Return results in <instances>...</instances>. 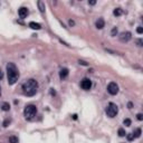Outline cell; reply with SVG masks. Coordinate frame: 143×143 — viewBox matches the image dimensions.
<instances>
[{"mask_svg":"<svg viewBox=\"0 0 143 143\" xmlns=\"http://www.w3.org/2000/svg\"><path fill=\"white\" fill-rule=\"evenodd\" d=\"M38 90V82L34 78H30L22 84V92L26 96H34Z\"/></svg>","mask_w":143,"mask_h":143,"instance_id":"cell-1","label":"cell"},{"mask_svg":"<svg viewBox=\"0 0 143 143\" xmlns=\"http://www.w3.org/2000/svg\"><path fill=\"white\" fill-rule=\"evenodd\" d=\"M119 135L120 136H125V135H126V132H125V130L124 129H122V127H121V129H119Z\"/></svg>","mask_w":143,"mask_h":143,"instance_id":"cell-17","label":"cell"},{"mask_svg":"<svg viewBox=\"0 0 143 143\" xmlns=\"http://www.w3.org/2000/svg\"><path fill=\"white\" fill-rule=\"evenodd\" d=\"M95 3H96L95 0H90V1H88V5H91V6H94Z\"/></svg>","mask_w":143,"mask_h":143,"instance_id":"cell-26","label":"cell"},{"mask_svg":"<svg viewBox=\"0 0 143 143\" xmlns=\"http://www.w3.org/2000/svg\"><path fill=\"white\" fill-rule=\"evenodd\" d=\"M127 106H129V109H132V103H129V104H127Z\"/></svg>","mask_w":143,"mask_h":143,"instance_id":"cell-29","label":"cell"},{"mask_svg":"<svg viewBox=\"0 0 143 143\" xmlns=\"http://www.w3.org/2000/svg\"><path fill=\"white\" fill-rule=\"evenodd\" d=\"M29 27L31 28V29H36V30H39L40 28H41L40 24H38V22H35V21H31V22H29Z\"/></svg>","mask_w":143,"mask_h":143,"instance_id":"cell-12","label":"cell"},{"mask_svg":"<svg viewBox=\"0 0 143 143\" xmlns=\"http://www.w3.org/2000/svg\"><path fill=\"white\" fill-rule=\"evenodd\" d=\"M6 68H7V76H8V84L9 85L16 84L19 78V72L18 68L16 67V65L13 63H8Z\"/></svg>","mask_w":143,"mask_h":143,"instance_id":"cell-2","label":"cell"},{"mask_svg":"<svg viewBox=\"0 0 143 143\" xmlns=\"http://www.w3.org/2000/svg\"><path fill=\"white\" fill-rule=\"evenodd\" d=\"M104 26H105V21L103 18H98L95 21V27L97 29H102V28H104Z\"/></svg>","mask_w":143,"mask_h":143,"instance_id":"cell-10","label":"cell"},{"mask_svg":"<svg viewBox=\"0 0 143 143\" xmlns=\"http://www.w3.org/2000/svg\"><path fill=\"white\" fill-rule=\"evenodd\" d=\"M1 110L5 112H8L9 110H10V104H9L8 102H3V103L1 104Z\"/></svg>","mask_w":143,"mask_h":143,"instance_id":"cell-13","label":"cell"},{"mask_svg":"<svg viewBox=\"0 0 143 143\" xmlns=\"http://www.w3.org/2000/svg\"><path fill=\"white\" fill-rule=\"evenodd\" d=\"M131 38H132V34H131L130 31H123V32H121V35H120V40H121L122 42L130 41Z\"/></svg>","mask_w":143,"mask_h":143,"instance_id":"cell-6","label":"cell"},{"mask_svg":"<svg viewBox=\"0 0 143 143\" xmlns=\"http://www.w3.org/2000/svg\"><path fill=\"white\" fill-rule=\"evenodd\" d=\"M122 13H123V11H122V9H121V8L114 9V11H113V15H114V16H116V17H120Z\"/></svg>","mask_w":143,"mask_h":143,"instance_id":"cell-15","label":"cell"},{"mask_svg":"<svg viewBox=\"0 0 143 143\" xmlns=\"http://www.w3.org/2000/svg\"><path fill=\"white\" fill-rule=\"evenodd\" d=\"M107 92L111 94V95H116L119 93V85L116 83L111 82L109 85H107Z\"/></svg>","mask_w":143,"mask_h":143,"instance_id":"cell-5","label":"cell"},{"mask_svg":"<svg viewBox=\"0 0 143 143\" xmlns=\"http://www.w3.org/2000/svg\"><path fill=\"white\" fill-rule=\"evenodd\" d=\"M37 114V107L34 104H29V105H26L24 110V115L27 120H32Z\"/></svg>","mask_w":143,"mask_h":143,"instance_id":"cell-3","label":"cell"},{"mask_svg":"<svg viewBox=\"0 0 143 143\" xmlns=\"http://www.w3.org/2000/svg\"><path fill=\"white\" fill-rule=\"evenodd\" d=\"M9 123H10V121H9V120H6L5 122H3V126H5V127H7V126H8V124H9Z\"/></svg>","mask_w":143,"mask_h":143,"instance_id":"cell-25","label":"cell"},{"mask_svg":"<svg viewBox=\"0 0 143 143\" xmlns=\"http://www.w3.org/2000/svg\"><path fill=\"white\" fill-rule=\"evenodd\" d=\"M2 78H3V72L0 69V81L2 80Z\"/></svg>","mask_w":143,"mask_h":143,"instance_id":"cell-27","label":"cell"},{"mask_svg":"<svg viewBox=\"0 0 143 143\" xmlns=\"http://www.w3.org/2000/svg\"><path fill=\"white\" fill-rule=\"evenodd\" d=\"M28 13H29V11H28V9L27 8H25V7H21V8L18 10V15H19V17H20L21 19L26 18V17L28 16Z\"/></svg>","mask_w":143,"mask_h":143,"instance_id":"cell-9","label":"cell"},{"mask_svg":"<svg viewBox=\"0 0 143 143\" xmlns=\"http://www.w3.org/2000/svg\"><path fill=\"white\" fill-rule=\"evenodd\" d=\"M68 24H69V26H71V27H73V26H75V21L72 20V19H69V20H68Z\"/></svg>","mask_w":143,"mask_h":143,"instance_id":"cell-24","label":"cell"},{"mask_svg":"<svg viewBox=\"0 0 143 143\" xmlns=\"http://www.w3.org/2000/svg\"><path fill=\"white\" fill-rule=\"evenodd\" d=\"M73 119H74V120L77 119V115H76V114H74V115H73Z\"/></svg>","mask_w":143,"mask_h":143,"instance_id":"cell-30","label":"cell"},{"mask_svg":"<svg viewBox=\"0 0 143 143\" xmlns=\"http://www.w3.org/2000/svg\"><path fill=\"white\" fill-rule=\"evenodd\" d=\"M123 123H124L125 126H130L131 125V120L130 119H125L124 121H123Z\"/></svg>","mask_w":143,"mask_h":143,"instance_id":"cell-20","label":"cell"},{"mask_svg":"<svg viewBox=\"0 0 143 143\" xmlns=\"http://www.w3.org/2000/svg\"><path fill=\"white\" fill-rule=\"evenodd\" d=\"M117 32H119V30H117V28L116 27H113V29H112V31H111V36H113V37H115L117 35Z\"/></svg>","mask_w":143,"mask_h":143,"instance_id":"cell-18","label":"cell"},{"mask_svg":"<svg viewBox=\"0 0 143 143\" xmlns=\"http://www.w3.org/2000/svg\"><path fill=\"white\" fill-rule=\"evenodd\" d=\"M37 6H38V9H39V11L41 13L45 12V9H46V6H45V2L44 1H41V0H39L37 2Z\"/></svg>","mask_w":143,"mask_h":143,"instance_id":"cell-11","label":"cell"},{"mask_svg":"<svg viewBox=\"0 0 143 143\" xmlns=\"http://www.w3.org/2000/svg\"><path fill=\"white\" fill-rule=\"evenodd\" d=\"M126 139H127V141L134 140V135H133V133H126Z\"/></svg>","mask_w":143,"mask_h":143,"instance_id":"cell-19","label":"cell"},{"mask_svg":"<svg viewBox=\"0 0 143 143\" xmlns=\"http://www.w3.org/2000/svg\"><path fill=\"white\" fill-rule=\"evenodd\" d=\"M141 134H142V131H141V129H136V130L134 131V133H133V135H134V138H140Z\"/></svg>","mask_w":143,"mask_h":143,"instance_id":"cell-16","label":"cell"},{"mask_svg":"<svg viewBox=\"0 0 143 143\" xmlns=\"http://www.w3.org/2000/svg\"><path fill=\"white\" fill-rule=\"evenodd\" d=\"M0 96H1V87H0Z\"/></svg>","mask_w":143,"mask_h":143,"instance_id":"cell-31","label":"cell"},{"mask_svg":"<svg viewBox=\"0 0 143 143\" xmlns=\"http://www.w3.org/2000/svg\"><path fill=\"white\" fill-rule=\"evenodd\" d=\"M119 113V107H117L116 104L114 103H110L106 107V114H107V116L110 117H114L116 116V114Z\"/></svg>","mask_w":143,"mask_h":143,"instance_id":"cell-4","label":"cell"},{"mask_svg":"<svg viewBox=\"0 0 143 143\" xmlns=\"http://www.w3.org/2000/svg\"><path fill=\"white\" fill-rule=\"evenodd\" d=\"M68 74H69L68 68H66V67H64V68H61V71H59V78H61V81L66 80V78H67V76H68Z\"/></svg>","mask_w":143,"mask_h":143,"instance_id":"cell-8","label":"cell"},{"mask_svg":"<svg viewBox=\"0 0 143 143\" xmlns=\"http://www.w3.org/2000/svg\"><path fill=\"white\" fill-rule=\"evenodd\" d=\"M135 42H136V45H138L139 47H142V46H143L142 39H136V40H135Z\"/></svg>","mask_w":143,"mask_h":143,"instance_id":"cell-21","label":"cell"},{"mask_svg":"<svg viewBox=\"0 0 143 143\" xmlns=\"http://www.w3.org/2000/svg\"><path fill=\"white\" fill-rule=\"evenodd\" d=\"M81 87L85 91H90L92 87V81L88 80V78H83L82 82H81Z\"/></svg>","mask_w":143,"mask_h":143,"instance_id":"cell-7","label":"cell"},{"mask_svg":"<svg viewBox=\"0 0 143 143\" xmlns=\"http://www.w3.org/2000/svg\"><path fill=\"white\" fill-rule=\"evenodd\" d=\"M136 119H138L139 121H142V120H143V115H142V113H139L138 115H136Z\"/></svg>","mask_w":143,"mask_h":143,"instance_id":"cell-23","label":"cell"},{"mask_svg":"<svg viewBox=\"0 0 143 143\" xmlns=\"http://www.w3.org/2000/svg\"><path fill=\"white\" fill-rule=\"evenodd\" d=\"M19 140H18V136H16V135H11V136H9V143H18Z\"/></svg>","mask_w":143,"mask_h":143,"instance_id":"cell-14","label":"cell"},{"mask_svg":"<svg viewBox=\"0 0 143 143\" xmlns=\"http://www.w3.org/2000/svg\"><path fill=\"white\" fill-rule=\"evenodd\" d=\"M80 64H82V65H85V66H86V65H87V64L85 63V61H80Z\"/></svg>","mask_w":143,"mask_h":143,"instance_id":"cell-28","label":"cell"},{"mask_svg":"<svg viewBox=\"0 0 143 143\" xmlns=\"http://www.w3.org/2000/svg\"><path fill=\"white\" fill-rule=\"evenodd\" d=\"M136 32H138V34H143V28H142V27H141V26H139L138 27V28H136Z\"/></svg>","mask_w":143,"mask_h":143,"instance_id":"cell-22","label":"cell"}]
</instances>
